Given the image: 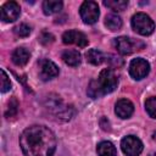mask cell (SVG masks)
Masks as SVG:
<instances>
[{
  "instance_id": "6da1fadb",
  "label": "cell",
  "mask_w": 156,
  "mask_h": 156,
  "mask_svg": "<svg viewBox=\"0 0 156 156\" xmlns=\"http://www.w3.org/2000/svg\"><path fill=\"white\" fill-rule=\"evenodd\" d=\"M20 145L24 156H52L56 149V136L48 127L34 124L22 132Z\"/></svg>"
},
{
  "instance_id": "7a4b0ae2",
  "label": "cell",
  "mask_w": 156,
  "mask_h": 156,
  "mask_svg": "<svg viewBox=\"0 0 156 156\" xmlns=\"http://www.w3.org/2000/svg\"><path fill=\"white\" fill-rule=\"evenodd\" d=\"M118 85V78L117 74L112 68H104L98 79H94L90 82L88 87V95L93 99L101 98L106 94L112 93Z\"/></svg>"
},
{
  "instance_id": "3957f363",
  "label": "cell",
  "mask_w": 156,
  "mask_h": 156,
  "mask_svg": "<svg viewBox=\"0 0 156 156\" xmlns=\"http://www.w3.org/2000/svg\"><path fill=\"white\" fill-rule=\"evenodd\" d=\"M115 48L122 55H130L135 51H140L145 48L144 41L139 39H134L130 37H118L113 41Z\"/></svg>"
},
{
  "instance_id": "277c9868",
  "label": "cell",
  "mask_w": 156,
  "mask_h": 156,
  "mask_svg": "<svg viewBox=\"0 0 156 156\" xmlns=\"http://www.w3.org/2000/svg\"><path fill=\"white\" fill-rule=\"evenodd\" d=\"M130 23H132V28L141 35H150L155 29L154 21L150 18V16H147L144 12L135 13L132 17Z\"/></svg>"
},
{
  "instance_id": "5b68a950",
  "label": "cell",
  "mask_w": 156,
  "mask_h": 156,
  "mask_svg": "<svg viewBox=\"0 0 156 156\" xmlns=\"http://www.w3.org/2000/svg\"><path fill=\"white\" fill-rule=\"evenodd\" d=\"M80 17L85 24H94L100 15L99 6L95 1H84L79 9Z\"/></svg>"
},
{
  "instance_id": "8992f818",
  "label": "cell",
  "mask_w": 156,
  "mask_h": 156,
  "mask_svg": "<svg viewBox=\"0 0 156 156\" xmlns=\"http://www.w3.org/2000/svg\"><path fill=\"white\" fill-rule=\"evenodd\" d=\"M143 143L134 135H127L121 141V149L127 156H138L143 151Z\"/></svg>"
},
{
  "instance_id": "52a82bcc",
  "label": "cell",
  "mask_w": 156,
  "mask_h": 156,
  "mask_svg": "<svg viewBox=\"0 0 156 156\" xmlns=\"http://www.w3.org/2000/svg\"><path fill=\"white\" fill-rule=\"evenodd\" d=\"M149 71H150V65H149V62L146 60H144L141 57H136V58H133L130 61L129 74L134 79L140 80V79L145 78L149 74Z\"/></svg>"
},
{
  "instance_id": "ba28073f",
  "label": "cell",
  "mask_w": 156,
  "mask_h": 156,
  "mask_svg": "<svg viewBox=\"0 0 156 156\" xmlns=\"http://www.w3.org/2000/svg\"><path fill=\"white\" fill-rule=\"evenodd\" d=\"M62 41L67 45H77L79 48H85L88 45V39L84 33L79 30H67L62 34Z\"/></svg>"
},
{
  "instance_id": "9c48e42d",
  "label": "cell",
  "mask_w": 156,
  "mask_h": 156,
  "mask_svg": "<svg viewBox=\"0 0 156 156\" xmlns=\"http://www.w3.org/2000/svg\"><path fill=\"white\" fill-rule=\"evenodd\" d=\"M0 12H1V20L4 22H13L18 18L21 13V9L17 2L7 1L1 6Z\"/></svg>"
},
{
  "instance_id": "30bf717a",
  "label": "cell",
  "mask_w": 156,
  "mask_h": 156,
  "mask_svg": "<svg viewBox=\"0 0 156 156\" xmlns=\"http://www.w3.org/2000/svg\"><path fill=\"white\" fill-rule=\"evenodd\" d=\"M58 74V67L50 60H41L39 62V77L43 80H49Z\"/></svg>"
},
{
  "instance_id": "8fae6325",
  "label": "cell",
  "mask_w": 156,
  "mask_h": 156,
  "mask_svg": "<svg viewBox=\"0 0 156 156\" xmlns=\"http://www.w3.org/2000/svg\"><path fill=\"white\" fill-rule=\"evenodd\" d=\"M115 112L119 118H129L134 112V105L128 99H121L116 102Z\"/></svg>"
},
{
  "instance_id": "7c38bea8",
  "label": "cell",
  "mask_w": 156,
  "mask_h": 156,
  "mask_svg": "<svg viewBox=\"0 0 156 156\" xmlns=\"http://www.w3.org/2000/svg\"><path fill=\"white\" fill-rule=\"evenodd\" d=\"M12 62L16 65V66H24L27 65V62L29 61V57H30V54L29 51L26 49V48H16L12 52Z\"/></svg>"
},
{
  "instance_id": "4fadbf2b",
  "label": "cell",
  "mask_w": 156,
  "mask_h": 156,
  "mask_svg": "<svg viewBox=\"0 0 156 156\" xmlns=\"http://www.w3.org/2000/svg\"><path fill=\"white\" fill-rule=\"evenodd\" d=\"M62 60L66 65L68 66H72V67H77L80 65V61H82V56L77 51V50H73V49H68L66 51H63L62 54Z\"/></svg>"
},
{
  "instance_id": "5bb4252c",
  "label": "cell",
  "mask_w": 156,
  "mask_h": 156,
  "mask_svg": "<svg viewBox=\"0 0 156 156\" xmlns=\"http://www.w3.org/2000/svg\"><path fill=\"white\" fill-rule=\"evenodd\" d=\"M99 156H117V150L111 141H101L96 147Z\"/></svg>"
},
{
  "instance_id": "9a60e30c",
  "label": "cell",
  "mask_w": 156,
  "mask_h": 156,
  "mask_svg": "<svg viewBox=\"0 0 156 156\" xmlns=\"http://www.w3.org/2000/svg\"><path fill=\"white\" fill-rule=\"evenodd\" d=\"M62 1H56V0H46L43 2V11L45 15H54L61 11L62 9Z\"/></svg>"
},
{
  "instance_id": "2e32d148",
  "label": "cell",
  "mask_w": 156,
  "mask_h": 156,
  "mask_svg": "<svg viewBox=\"0 0 156 156\" xmlns=\"http://www.w3.org/2000/svg\"><path fill=\"white\" fill-rule=\"evenodd\" d=\"M85 57H87V61L90 62L91 65H101L104 61H105V55L99 51L98 49H90L85 52Z\"/></svg>"
},
{
  "instance_id": "e0dca14e",
  "label": "cell",
  "mask_w": 156,
  "mask_h": 156,
  "mask_svg": "<svg viewBox=\"0 0 156 156\" xmlns=\"http://www.w3.org/2000/svg\"><path fill=\"white\" fill-rule=\"evenodd\" d=\"M105 26L110 30H118L122 27V20L117 15H108L105 18Z\"/></svg>"
},
{
  "instance_id": "ac0fdd59",
  "label": "cell",
  "mask_w": 156,
  "mask_h": 156,
  "mask_svg": "<svg viewBox=\"0 0 156 156\" xmlns=\"http://www.w3.org/2000/svg\"><path fill=\"white\" fill-rule=\"evenodd\" d=\"M104 5L113 11H123L128 6L127 0H105Z\"/></svg>"
},
{
  "instance_id": "d6986e66",
  "label": "cell",
  "mask_w": 156,
  "mask_h": 156,
  "mask_svg": "<svg viewBox=\"0 0 156 156\" xmlns=\"http://www.w3.org/2000/svg\"><path fill=\"white\" fill-rule=\"evenodd\" d=\"M145 108L150 117L156 118V96H151L145 101Z\"/></svg>"
},
{
  "instance_id": "ffe728a7",
  "label": "cell",
  "mask_w": 156,
  "mask_h": 156,
  "mask_svg": "<svg viewBox=\"0 0 156 156\" xmlns=\"http://www.w3.org/2000/svg\"><path fill=\"white\" fill-rule=\"evenodd\" d=\"M13 32H15V34L17 37L26 38V37H28L30 34V27L27 26L26 23H21V24H18V26H16L13 28Z\"/></svg>"
},
{
  "instance_id": "44dd1931",
  "label": "cell",
  "mask_w": 156,
  "mask_h": 156,
  "mask_svg": "<svg viewBox=\"0 0 156 156\" xmlns=\"http://www.w3.org/2000/svg\"><path fill=\"white\" fill-rule=\"evenodd\" d=\"M11 89V82L10 78L7 77L6 72L1 69V93H6Z\"/></svg>"
},
{
  "instance_id": "7402d4cb",
  "label": "cell",
  "mask_w": 156,
  "mask_h": 156,
  "mask_svg": "<svg viewBox=\"0 0 156 156\" xmlns=\"http://www.w3.org/2000/svg\"><path fill=\"white\" fill-rule=\"evenodd\" d=\"M17 107H18V102H17V100H16L15 98H12V99L10 100V102H9V107H7V111H6L5 116H6V117H12V116H15L16 112H17Z\"/></svg>"
},
{
  "instance_id": "603a6c76",
  "label": "cell",
  "mask_w": 156,
  "mask_h": 156,
  "mask_svg": "<svg viewBox=\"0 0 156 156\" xmlns=\"http://www.w3.org/2000/svg\"><path fill=\"white\" fill-rule=\"evenodd\" d=\"M154 139H156V132L154 133Z\"/></svg>"
}]
</instances>
